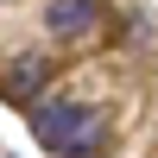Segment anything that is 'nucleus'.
<instances>
[{"label": "nucleus", "instance_id": "7ed1b4c3", "mask_svg": "<svg viewBox=\"0 0 158 158\" xmlns=\"http://www.w3.org/2000/svg\"><path fill=\"white\" fill-rule=\"evenodd\" d=\"M51 32H63V38H76V32H89L95 25V0H51Z\"/></svg>", "mask_w": 158, "mask_h": 158}, {"label": "nucleus", "instance_id": "f03ea898", "mask_svg": "<svg viewBox=\"0 0 158 158\" xmlns=\"http://www.w3.org/2000/svg\"><path fill=\"white\" fill-rule=\"evenodd\" d=\"M44 82H51V57H38V51H25V57L13 63V76L0 82V95H6L13 108H25V101H32V95H38Z\"/></svg>", "mask_w": 158, "mask_h": 158}, {"label": "nucleus", "instance_id": "f257e3e1", "mask_svg": "<svg viewBox=\"0 0 158 158\" xmlns=\"http://www.w3.org/2000/svg\"><path fill=\"white\" fill-rule=\"evenodd\" d=\"M32 133H38V146H44V152H95V146H101L95 114L76 108V101H38Z\"/></svg>", "mask_w": 158, "mask_h": 158}]
</instances>
